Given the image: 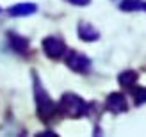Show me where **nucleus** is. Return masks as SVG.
Listing matches in <instances>:
<instances>
[{
    "instance_id": "obj_1",
    "label": "nucleus",
    "mask_w": 146,
    "mask_h": 137,
    "mask_svg": "<svg viewBox=\"0 0 146 137\" xmlns=\"http://www.w3.org/2000/svg\"><path fill=\"white\" fill-rule=\"evenodd\" d=\"M34 98H36V107L41 119H48L57 112V105L54 103V100L50 98V95L41 87V84L38 80V77H34Z\"/></svg>"
},
{
    "instance_id": "obj_2",
    "label": "nucleus",
    "mask_w": 146,
    "mask_h": 137,
    "mask_svg": "<svg viewBox=\"0 0 146 137\" xmlns=\"http://www.w3.org/2000/svg\"><path fill=\"white\" fill-rule=\"evenodd\" d=\"M59 107H61L62 114H66L70 118H80V116H84L87 112V103L78 95H73V93L62 95Z\"/></svg>"
},
{
    "instance_id": "obj_3",
    "label": "nucleus",
    "mask_w": 146,
    "mask_h": 137,
    "mask_svg": "<svg viewBox=\"0 0 146 137\" xmlns=\"http://www.w3.org/2000/svg\"><path fill=\"white\" fill-rule=\"evenodd\" d=\"M43 52L52 59H61L66 52V45H64L62 39L55 38V36H48V38L43 39Z\"/></svg>"
},
{
    "instance_id": "obj_4",
    "label": "nucleus",
    "mask_w": 146,
    "mask_h": 137,
    "mask_svg": "<svg viewBox=\"0 0 146 137\" xmlns=\"http://www.w3.org/2000/svg\"><path fill=\"white\" fill-rule=\"evenodd\" d=\"M64 61H66L68 68H71L73 71H77V73H86V71L91 68V61L87 59L84 54H78L75 50L68 52V55L64 57Z\"/></svg>"
},
{
    "instance_id": "obj_5",
    "label": "nucleus",
    "mask_w": 146,
    "mask_h": 137,
    "mask_svg": "<svg viewBox=\"0 0 146 137\" xmlns=\"http://www.w3.org/2000/svg\"><path fill=\"white\" fill-rule=\"evenodd\" d=\"M107 109L112 111V112H125L128 109L127 98L121 93H111L107 96Z\"/></svg>"
},
{
    "instance_id": "obj_6",
    "label": "nucleus",
    "mask_w": 146,
    "mask_h": 137,
    "mask_svg": "<svg viewBox=\"0 0 146 137\" xmlns=\"http://www.w3.org/2000/svg\"><path fill=\"white\" fill-rule=\"evenodd\" d=\"M77 34H78V38H80V39H84V41H96V39L100 38V32H98L91 23H87V21H82V23H78Z\"/></svg>"
},
{
    "instance_id": "obj_7",
    "label": "nucleus",
    "mask_w": 146,
    "mask_h": 137,
    "mask_svg": "<svg viewBox=\"0 0 146 137\" xmlns=\"http://www.w3.org/2000/svg\"><path fill=\"white\" fill-rule=\"evenodd\" d=\"M38 11V5L34 4H16L9 9L11 16H29V14H34Z\"/></svg>"
},
{
    "instance_id": "obj_8",
    "label": "nucleus",
    "mask_w": 146,
    "mask_h": 137,
    "mask_svg": "<svg viewBox=\"0 0 146 137\" xmlns=\"http://www.w3.org/2000/svg\"><path fill=\"white\" fill-rule=\"evenodd\" d=\"M9 41H11V46L20 54H25L29 50V41L27 38H21L18 34H9Z\"/></svg>"
},
{
    "instance_id": "obj_9",
    "label": "nucleus",
    "mask_w": 146,
    "mask_h": 137,
    "mask_svg": "<svg viewBox=\"0 0 146 137\" xmlns=\"http://www.w3.org/2000/svg\"><path fill=\"white\" fill-rule=\"evenodd\" d=\"M137 80V71L134 69H127V71H121L118 75V82L119 85H125V87H130V85H134Z\"/></svg>"
},
{
    "instance_id": "obj_10",
    "label": "nucleus",
    "mask_w": 146,
    "mask_h": 137,
    "mask_svg": "<svg viewBox=\"0 0 146 137\" xmlns=\"http://www.w3.org/2000/svg\"><path fill=\"white\" fill-rule=\"evenodd\" d=\"M119 9H123V11H146V2H143V0H121Z\"/></svg>"
},
{
    "instance_id": "obj_11",
    "label": "nucleus",
    "mask_w": 146,
    "mask_h": 137,
    "mask_svg": "<svg viewBox=\"0 0 146 137\" xmlns=\"http://www.w3.org/2000/svg\"><path fill=\"white\" fill-rule=\"evenodd\" d=\"M134 95H135V103H144V102H146V89H144V87L137 89Z\"/></svg>"
},
{
    "instance_id": "obj_12",
    "label": "nucleus",
    "mask_w": 146,
    "mask_h": 137,
    "mask_svg": "<svg viewBox=\"0 0 146 137\" xmlns=\"http://www.w3.org/2000/svg\"><path fill=\"white\" fill-rule=\"evenodd\" d=\"M68 2L73 4V5H87L91 0H68Z\"/></svg>"
}]
</instances>
